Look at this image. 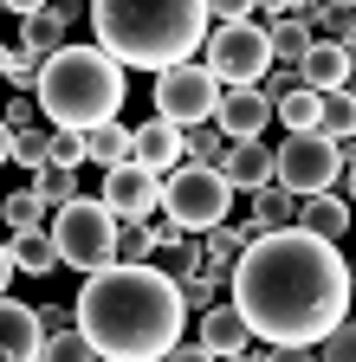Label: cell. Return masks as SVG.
Returning a JSON list of instances; mask_svg holds the SVG:
<instances>
[{
  "instance_id": "cell-1",
  "label": "cell",
  "mask_w": 356,
  "mask_h": 362,
  "mask_svg": "<svg viewBox=\"0 0 356 362\" xmlns=\"http://www.w3.org/2000/svg\"><path fill=\"white\" fill-rule=\"evenodd\" d=\"M350 265L331 240H311L304 226L259 233L234 265L227 304L265 349H311L350 317Z\"/></svg>"
},
{
  "instance_id": "cell-2",
  "label": "cell",
  "mask_w": 356,
  "mask_h": 362,
  "mask_svg": "<svg viewBox=\"0 0 356 362\" xmlns=\"http://www.w3.org/2000/svg\"><path fill=\"white\" fill-rule=\"evenodd\" d=\"M71 324L78 337H91L98 362H168L182 349L188 304L182 285L162 279L156 265H110L98 279H84Z\"/></svg>"
},
{
  "instance_id": "cell-3",
  "label": "cell",
  "mask_w": 356,
  "mask_h": 362,
  "mask_svg": "<svg viewBox=\"0 0 356 362\" xmlns=\"http://www.w3.org/2000/svg\"><path fill=\"white\" fill-rule=\"evenodd\" d=\"M207 0H98L91 7V33L98 52L137 71H175L195 65V52L207 45Z\"/></svg>"
},
{
  "instance_id": "cell-4",
  "label": "cell",
  "mask_w": 356,
  "mask_h": 362,
  "mask_svg": "<svg viewBox=\"0 0 356 362\" xmlns=\"http://www.w3.org/2000/svg\"><path fill=\"white\" fill-rule=\"evenodd\" d=\"M39 110H46L52 129H78L91 136L104 123H117L123 98H130V78L117 59H104L98 45H65L59 59H46V71H39Z\"/></svg>"
},
{
  "instance_id": "cell-5",
  "label": "cell",
  "mask_w": 356,
  "mask_h": 362,
  "mask_svg": "<svg viewBox=\"0 0 356 362\" xmlns=\"http://www.w3.org/2000/svg\"><path fill=\"white\" fill-rule=\"evenodd\" d=\"M117 214L104 207V201H91V194H78L71 207H59L52 214V246H59V265H71V272H84V279H98V272H110L117 265Z\"/></svg>"
},
{
  "instance_id": "cell-6",
  "label": "cell",
  "mask_w": 356,
  "mask_h": 362,
  "mask_svg": "<svg viewBox=\"0 0 356 362\" xmlns=\"http://www.w3.org/2000/svg\"><path fill=\"white\" fill-rule=\"evenodd\" d=\"M227 207H234V188L227 175H207V168H175L162 175V220L175 226V233H214V226H227Z\"/></svg>"
},
{
  "instance_id": "cell-7",
  "label": "cell",
  "mask_w": 356,
  "mask_h": 362,
  "mask_svg": "<svg viewBox=\"0 0 356 362\" xmlns=\"http://www.w3.org/2000/svg\"><path fill=\"white\" fill-rule=\"evenodd\" d=\"M201 65L214 71L220 90H259L272 78V39H265V26H214Z\"/></svg>"
},
{
  "instance_id": "cell-8",
  "label": "cell",
  "mask_w": 356,
  "mask_h": 362,
  "mask_svg": "<svg viewBox=\"0 0 356 362\" xmlns=\"http://www.w3.org/2000/svg\"><path fill=\"white\" fill-rule=\"evenodd\" d=\"M272 156H279V188H285V194H298V201H311V194H337L343 156H337L331 136H318V129H311V136H285Z\"/></svg>"
},
{
  "instance_id": "cell-9",
  "label": "cell",
  "mask_w": 356,
  "mask_h": 362,
  "mask_svg": "<svg viewBox=\"0 0 356 362\" xmlns=\"http://www.w3.org/2000/svg\"><path fill=\"white\" fill-rule=\"evenodd\" d=\"M220 98H227V90L214 84L207 65H175V71L156 78V117L175 123V129H201V123H214V117H220Z\"/></svg>"
},
{
  "instance_id": "cell-10",
  "label": "cell",
  "mask_w": 356,
  "mask_h": 362,
  "mask_svg": "<svg viewBox=\"0 0 356 362\" xmlns=\"http://www.w3.org/2000/svg\"><path fill=\"white\" fill-rule=\"evenodd\" d=\"M117 220H156V207H162V175H149V168H110L104 175V194H98Z\"/></svg>"
},
{
  "instance_id": "cell-11",
  "label": "cell",
  "mask_w": 356,
  "mask_h": 362,
  "mask_svg": "<svg viewBox=\"0 0 356 362\" xmlns=\"http://www.w3.org/2000/svg\"><path fill=\"white\" fill-rule=\"evenodd\" d=\"M39 349H46L39 310L20 298H0V362H39Z\"/></svg>"
},
{
  "instance_id": "cell-12",
  "label": "cell",
  "mask_w": 356,
  "mask_h": 362,
  "mask_svg": "<svg viewBox=\"0 0 356 362\" xmlns=\"http://www.w3.org/2000/svg\"><path fill=\"white\" fill-rule=\"evenodd\" d=\"M298 84H304V90H318V98H337V90L356 84V59L343 52L337 39H318V45L304 52V65H298Z\"/></svg>"
},
{
  "instance_id": "cell-13",
  "label": "cell",
  "mask_w": 356,
  "mask_h": 362,
  "mask_svg": "<svg viewBox=\"0 0 356 362\" xmlns=\"http://www.w3.org/2000/svg\"><path fill=\"white\" fill-rule=\"evenodd\" d=\"M182 162H188V129H175V123H162V117L137 123V168H149V175H175Z\"/></svg>"
},
{
  "instance_id": "cell-14",
  "label": "cell",
  "mask_w": 356,
  "mask_h": 362,
  "mask_svg": "<svg viewBox=\"0 0 356 362\" xmlns=\"http://www.w3.org/2000/svg\"><path fill=\"white\" fill-rule=\"evenodd\" d=\"M279 110L259 98V90H227V98H220V117H214V129L227 136V143H259V129L272 123Z\"/></svg>"
},
{
  "instance_id": "cell-15",
  "label": "cell",
  "mask_w": 356,
  "mask_h": 362,
  "mask_svg": "<svg viewBox=\"0 0 356 362\" xmlns=\"http://www.w3.org/2000/svg\"><path fill=\"white\" fill-rule=\"evenodd\" d=\"M220 175H227V188L240 194H259V188H272V181H279V156L272 149H265V143H234L227 149V162H220Z\"/></svg>"
},
{
  "instance_id": "cell-16",
  "label": "cell",
  "mask_w": 356,
  "mask_h": 362,
  "mask_svg": "<svg viewBox=\"0 0 356 362\" xmlns=\"http://www.w3.org/2000/svg\"><path fill=\"white\" fill-rule=\"evenodd\" d=\"M201 349H207V356H220V362H227V356H246V349H253L246 317H240L234 304H214V310L201 317Z\"/></svg>"
},
{
  "instance_id": "cell-17",
  "label": "cell",
  "mask_w": 356,
  "mask_h": 362,
  "mask_svg": "<svg viewBox=\"0 0 356 362\" xmlns=\"http://www.w3.org/2000/svg\"><path fill=\"white\" fill-rule=\"evenodd\" d=\"M65 20H71V7H33V13H26V33H20V52L59 59V52H65Z\"/></svg>"
},
{
  "instance_id": "cell-18",
  "label": "cell",
  "mask_w": 356,
  "mask_h": 362,
  "mask_svg": "<svg viewBox=\"0 0 356 362\" xmlns=\"http://www.w3.org/2000/svg\"><path fill=\"white\" fill-rule=\"evenodd\" d=\"M298 226H304V233L311 240H343L350 233V201L343 194H311V201H298Z\"/></svg>"
},
{
  "instance_id": "cell-19",
  "label": "cell",
  "mask_w": 356,
  "mask_h": 362,
  "mask_svg": "<svg viewBox=\"0 0 356 362\" xmlns=\"http://www.w3.org/2000/svg\"><path fill=\"white\" fill-rule=\"evenodd\" d=\"M84 162H98L104 175L110 168H130V162H137V129H123V123L91 129V136H84Z\"/></svg>"
},
{
  "instance_id": "cell-20",
  "label": "cell",
  "mask_w": 356,
  "mask_h": 362,
  "mask_svg": "<svg viewBox=\"0 0 356 362\" xmlns=\"http://www.w3.org/2000/svg\"><path fill=\"white\" fill-rule=\"evenodd\" d=\"M149 265L162 272V279H175V285H188L195 272L207 265V252H201V240H195V233H175V240H162V246H156V259H149Z\"/></svg>"
},
{
  "instance_id": "cell-21",
  "label": "cell",
  "mask_w": 356,
  "mask_h": 362,
  "mask_svg": "<svg viewBox=\"0 0 356 362\" xmlns=\"http://www.w3.org/2000/svg\"><path fill=\"white\" fill-rule=\"evenodd\" d=\"M7 252H13V265L26 272V279H52V265H59L52 233H7Z\"/></svg>"
},
{
  "instance_id": "cell-22",
  "label": "cell",
  "mask_w": 356,
  "mask_h": 362,
  "mask_svg": "<svg viewBox=\"0 0 356 362\" xmlns=\"http://www.w3.org/2000/svg\"><path fill=\"white\" fill-rule=\"evenodd\" d=\"M253 240H259L253 220H246V226H214V233H201V252H207V265H227V272H234Z\"/></svg>"
},
{
  "instance_id": "cell-23",
  "label": "cell",
  "mask_w": 356,
  "mask_h": 362,
  "mask_svg": "<svg viewBox=\"0 0 356 362\" xmlns=\"http://www.w3.org/2000/svg\"><path fill=\"white\" fill-rule=\"evenodd\" d=\"M253 226H259V233H285V226H298V194H285L279 181L259 188L253 194Z\"/></svg>"
},
{
  "instance_id": "cell-24",
  "label": "cell",
  "mask_w": 356,
  "mask_h": 362,
  "mask_svg": "<svg viewBox=\"0 0 356 362\" xmlns=\"http://www.w3.org/2000/svg\"><path fill=\"white\" fill-rule=\"evenodd\" d=\"M265 39H272V65H285V71H298V65H304V52L318 45L304 20H279V26H265Z\"/></svg>"
},
{
  "instance_id": "cell-25",
  "label": "cell",
  "mask_w": 356,
  "mask_h": 362,
  "mask_svg": "<svg viewBox=\"0 0 356 362\" xmlns=\"http://www.w3.org/2000/svg\"><path fill=\"white\" fill-rule=\"evenodd\" d=\"M220 291H234V272H227V265H201V272H195V279L182 285V304L207 317V310L220 304Z\"/></svg>"
},
{
  "instance_id": "cell-26",
  "label": "cell",
  "mask_w": 356,
  "mask_h": 362,
  "mask_svg": "<svg viewBox=\"0 0 356 362\" xmlns=\"http://www.w3.org/2000/svg\"><path fill=\"white\" fill-rule=\"evenodd\" d=\"M33 194L46 201V214L71 207V201H78V168H59V162H46V168L33 175Z\"/></svg>"
},
{
  "instance_id": "cell-27",
  "label": "cell",
  "mask_w": 356,
  "mask_h": 362,
  "mask_svg": "<svg viewBox=\"0 0 356 362\" xmlns=\"http://www.w3.org/2000/svg\"><path fill=\"white\" fill-rule=\"evenodd\" d=\"M0 220H7V233H46V201L33 188H20V194L0 201Z\"/></svg>"
},
{
  "instance_id": "cell-28",
  "label": "cell",
  "mask_w": 356,
  "mask_h": 362,
  "mask_svg": "<svg viewBox=\"0 0 356 362\" xmlns=\"http://www.w3.org/2000/svg\"><path fill=\"white\" fill-rule=\"evenodd\" d=\"M156 259V220H123L117 226V265H149Z\"/></svg>"
},
{
  "instance_id": "cell-29",
  "label": "cell",
  "mask_w": 356,
  "mask_h": 362,
  "mask_svg": "<svg viewBox=\"0 0 356 362\" xmlns=\"http://www.w3.org/2000/svg\"><path fill=\"white\" fill-rule=\"evenodd\" d=\"M227 136H220L214 123H201V129H188V168H207V175H220V162H227Z\"/></svg>"
},
{
  "instance_id": "cell-30",
  "label": "cell",
  "mask_w": 356,
  "mask_h": 362,
  "mask_svg": "<svg viewBox=\"0 0 356 362\" xmlns=\"http://www.w3.org/2000/svg\"><path fill=\"white\" fill-rule=\"evenodd\" d=\"M318 117H324V98H318V90H292V98L279 104V123H285L292 136H311V129H318Z\"/></svg>"
},
{
  "instance_id": "cell-31",
  "label": "cell",
  "mask_w": 356,
  "mask_h": 362,
  "mask_svg": "<svg viewBox=\"0 0 356 362\" xmlns=\"http://www.w3.org/2000/svg\"><path fill=\"white\" fill-rule=\"evenodd\" d=\"M318 136H331V143H350V136H356V98H350V90H337V98H324Z\"/></svg>"
},
{
  "instance_id": "cell-32",
  "label": "cell",
  "mask_w": 356,
  "mask_h": 362,
  "mask_svg": "<svg viewBox=\"0 0 356 362\" xmlns=\"http://www.w3.org/2000/svg\"><path fill=\"white\" fill-rule=\"evenodd\" d=\"M39 362H98V349H91V337H78V330H59V337H46Z\"/></svg>"
},
{
  "instance_id": "cell-33",
  "label": "cell",
  "mask_w": 356,
  "mask_h": 362,
  "mask_svg": "<svg viewBox=\"0 0 356 362\" xmlns=\"http://www.w3.org/2000/svg\"><path fill=\"white\" fill-rule=\"evenodd\" d=\"M13 162L39 175V168L52 162V129H20V136H13Z\"/></svg>"
},
{
  "instance_id": "cell-34",
  "label": "cell",
  "mask_w": 356,
  "mask_h": 362,
  "mask_svg": "<svg viewBox=\"0 0 356 362\" xmlns=\"http://www.w3.org/2000/svg\"><path fill=\"white\" fill-rule=\"evenodd\" d=\"M318 362H356V317H343V324L318 343Z\"/></svg>"
},
{
  "instance_id": "cell-35",
  "label": "cell",
  "mask_w": 356,
  "mask_h": 362,
  "mask_svg": "<svg viewBox=\"0 0 356 362\" xmlns=\"http://www.w3.org/2000/svg\"><path fill=\"white\" fill-rule=\"evenodd\" d=\"M292 90H304V84H298V71H285V65H272V78H265V84H259V98H265V104H272V110H279V104L292 98Z\"/></svg>"
},
{
  "instance_id": "cell-36",
  "label": "cell",
  "mask_w": 356,
  "mask_h": 362,
  "mask_svg": "<svg viewBox=\"0 0 356 362\" xmlns=\"http://www.w3.org/2000/svg\"><path fill=\"white\" fill-rule=\"evenodd\" d=\"M52 162L59 168H78L84 162V136L78 129H52Z\"/></svg>"
},
{
  "instance_id": "cell-37",
  "label": "cell",
  "mask_w": 356,
  "mask_h": 362,
  "mask_svg": "<svg viewBox=\"0 0 356 362\" xmlns=\"http://www.w3.org/2000/svg\"><path fill=\"white\" fill-rule=\"evenodd\" d=\"M33 117H39V98H13L7 110H0V123H7L13 136H20V129H33Z\"/></svg>"
},
{
  "instance_id": "cell-38",
  "label": "cell",
  "mask_w": 356,
  "mask_h": 362,
  "mask_svg": "<svg viewBox=\"0 0 356 362\" xmlns=\"http://www.w3.org/2000/svg\"><path fill=\"white\" fill-rule=\"evenodd\" d=\"M324 26H337V45L356 59V7H331V20H324Z\"/></svg>"
},
{
  "instance_id": "cell-39",
  "label": "cell",
  "mask_w": 356,
  "mask_h": 362,
  "mask_svg": "<svg viewBox=\"0 0 356 362\" xmlns=\"http://www.w3.org/2000/svg\"><path fill=\"white\" fill-rule=\"evenodd\" d=\"M39 324H46V337H59V330H78V324H71V310H59V304H39Z\"/></svg>"
},
{
  "instance_id": "cell-40",
  "label": "cell",
  "mask_w": 356,
  "mask_h": 362,
  "mask_svg": "<svg viewBox=\"0 0 356 362\" xmlns=\"http://www.w3.org/2000/svg\"><path fill=\"white\" fill-rule=\"evenodd\" d=\"M13 272H20V265H13V252H7V240H0V298H7V285H13Z\"/></svg>"
},
{
  "instance_id": "cell-41",
  "label": "cell",
  "mask_w": 356,
  "mask_h": 362,
  "mask_svg": "<svg viewBox=\"0 0 356 362\" xmlns=\"http://www.w3.org/2000/svg\"><path fill=\"white\" fill-rule=\"evenodd\" d=\"M168 362H220V356H207V349H201V343H182V349H175V356H168Z\"/></svg>"
},
{
  "instance_id": "cell-42",
  "label": "cell",
  "mask_w": 356,
  "mask_h": 362,
  "mask_svg": "<svg viewBox=\"0 0 356 362\" xmlns=\"http://www.w3.org/2000/svg\"><path fill=\"white\" fill-rule=\"evenodd\" d=\"M265 362H318L311 349H265Z\"/></svg>"
},
{
  "instance_id": "cell-43",
  "label": "cell",
  "mask_w": 356,
  "mask_h": 362,
  "mask_svg": "<svg viewBox=\"0 0 356 362\" xmlns=\"http://www.w3.org/2000/svg\"><path fill=\"white\" fill-rule=\"evenodd\" d=\"M343 201H350V207H356V162H350V168H343Z\"/></svg>"
},
{
  "instance_id": "cell-44",
  "label": "cell",
  "mask_w": 356,
  "mask_h": 362,
  "mask_svg": "<svg viewBox=\"0 0 356 362\" xmlns=\"http://www.w3.org/2000/svg\"><path fill=\"white\" fill-rule=\"evenodd\" d=\"M0 162H13V129L0 123Z\"/></svg>"
},
{
  "instance_id": "cell-45",
  "label": "cell",
  "mask_w": 356,
  "mask_h": 362,
  "mask_svg": "<svg viewBox=\"0 0 356 362\" xmlns=\"http://www.w3.org/2000/svg\"><path fill=\"white\" fill-rule=\"evenodd\" d=\"M227 362H265V343H253L246 356H227Z\"/></svg>"
},
{
  "instance_id": "cell-46",
  "label": "cell",
  "mask_w": 356,
  "mask_h": 362,
  "mask_svg": "<svg viewBox=\"0 0 356 362\" xmlns=\"http://www.w3.org/2000/svg\"><path fill=\"white\" fill-rule=\"evenodd\" d=\"M7 65H13V45H0V84H7Z\"/></svg>"
},
{
  "instance_id": "cell-47",
  "label": "cell",
  "mask_w": 356,
  "mask_h": 362,
  "mask_svg": "<svg viewBox=\"0 0 356 362\" xmlns=\"http://www.w3.org/2000/svg\"><path fill=\"white\" fill-rule=\"evenodd\" d=\"M350 291H356V259H350Z\"/></svg>"
},
{
  "instance_id": "cell-48",
  "label": "cell",
  "mask_w": 356,
  "mask_h": 362,
  "mask_svg": "<svg viewBox=\"0 0 356 362\" xmlns=\"http://www.w3.org/2000/svg\"><path fill=\"white\" fill-rule=\"evenodd\" d=\"M350 98H356V84H350Z\"/></svg>"
}]
</instances>
